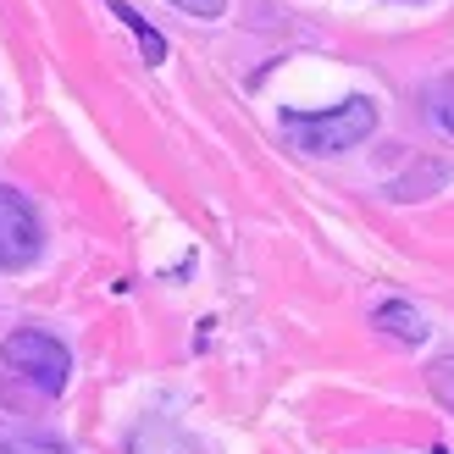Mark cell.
Instances as JSON below:
<instances>
[{
    "instance_id": "cell-1",
    "label": "cell",
    "mask_w": 454,
    "mask_h": 454,
    "mask_svg": "<svg viewBox=\"0 0 454 454\" xmlns=\"http://www.w3.org/2000/svg\"><path fill=\"white\" fill-rule=\"evenodd\" d=\"M377 133V106L366 95H349L344 106H327V111H288L283 117V139L305 155H338V150H355Z\"/></svg>"
},
{
    "instance_id": "cell-2",
    "label": "cell",
    "mask_w": 454,
    "mask_h": 454,
    "mask_svg": "<svg viewBox=\"0 0 454 454\" xmlns=\"http://www.w3.org/2000/svg\"><path fill=\"white\" fill-rule=\"evenodd\" d=\"M0 360H6L12 377H22L44 399H56L67 382H73V349L44 327H17L6 344H0Z\"/></svg>"
},
{
    "instance_id": "cell-3",
    "label": "cell",
    "mask_w": 454,
    "mask_h": 454,
    "mask_svg": "<svg viewBox=\"0 0 454 454\" xmlns=\"http://www.w3.org/2000/svg\"><path fill=\"white\" fill-rule=\"evenodd\" d=\"M39 249H44L39 211L28 206V194H17L12 184H0V271L34 266Z\"/></svg>"
},
{
    "instance_id": "cell-4",
    "label": "cell",
    "mask_w": 454,
    "mask_h": 454,
    "mask_svg": "<svg viewBox=\"0 0 454 454\" xmlns=\"http://www.w3.org/2000/svg\"><path fill=\"white\" fill-rule=\"evenodd\" d=\"M372 322L382 327V333H388L394 338V344H427V333H433V327H427V316L411 305V300H382L377 310H372Z\"/></svg>"
},
{
    "instance_id": "cell-5",
    "label": "cell",
    "mask_w": 454,
    "mask_h": 454,
    "mask_svg": "<svg viewBox=\"0 0 454 454\" xmlns=\"http://www.w3.org/2000/svg\"><path fill=\"white\" fill-rule=\"evenodd\" d=\"M106 6H111V17H117V22H122V28L133 34V39H139V51H145V61H150V67H161V61H167V39H161V34H155V28H150V22H145L139 12H133V6H128V0H106Z\"/></svg>"
},
{
    "instance_id": "cell-6",
    "label": "cell",
    "mask_w": 454,
    "mask_h": 454,
    "mask_svg": "<svg viewBox=\"0 0 454 454\" xmlns=\"http://www.w3.org/2000/svg\"><path fill=\"white\" fill-rule=\"evenodd\" d=\"M427 388H433V399L454 416V355H443V360H433V366H427Z\"/></svg>"
},
{
    "instance_id": "cell-7",
    "label": "cell",
    "mask_w": 454,
    "mask_h": 454,
    "mask_svg": "<svg viewBox=\"0 0 454 454\" xmlns=\"http://www.w3.org/2000/svg\"><path fill=\"white\" fill-rule=\"evenodd\" d=\"M0 454H67V449L51 443V438H6V443H0Z\"/></svg>"
},
{
    "instance_id": "cell-8",
    "label": "cell",
    "mask_w": 454,
    "mask_h": 454,
    "mask_svg": "<svg viewBox=\"0 0 454 454\" xmlns=\"http://www.w3.org/2000/svg\"><path fill=\"white\" fill-rule=\"evenodd\" d=\"M177 12H189V17H200V22H216L222 12H227V0H172Z\"/></svg>"
},
{
    "instance_id": "cell-9",
    "label": "cell",
    "mask_w": 454,
    "mask_h": 454,
    "mask_svg": "<svg viewBox=\"0 0 454 454\" xmlns=\"http://www.w3.org/2000/svg\"><path fill=\"white\" fill-rule=\"evenodd\" d=\"M443 122H449V128H454V106H449V111H443Z\"/></svg>"
}]
</instances>
